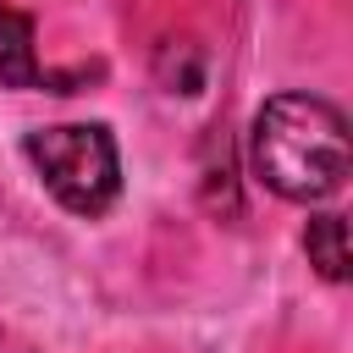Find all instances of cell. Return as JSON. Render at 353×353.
Segmentation results:
<instances>
[{"label":"cell","mask_w":353,"mask_h":353,"mask_svg":"<svg viewBox=\"0 0 353 353\" xmlns=\"http://www.w3.org/2000/svg\"><path fill=\"white\" fill-rule=\"evenodd\" d=\"M248 160L270 193L292 204H320L347 176V121L314 94H276L254 116Z\"/></svg>","instance_id":"obj_1"},{"label":"cell","mask_w":353,"mask_h":353,"mask_svg":"<svg viewBox=\"0 0 353 353\" xmlns=\"http://www.w3.org/2000/svg\"><path fill=\"white\" fill-rule=\"evenodd\" d=\"M28 160L44 176V188L55 193V204H66L72 215H105L116 188H121L116 138L99 121L33 127L28 132Z\"/></svg>","instance_id":"obj_2"},{"label":"cell","mask_w":353,"mask_h":353,"mask_svg":"<svg viewBox=\"0 0 353 353\" xmlns=\"http://www.w3.org/2000/svg\"><path fill=\"white\" fill-rule=\"evenodd\" d=\"M0 83L6 88H39L44 72L33 61V17L0 6Z\"/></svg>","instance_id":"obj_3"},{"label":"cell","mask_w":353,"mask_h":353,"mask_svg":"<svg viewBox=\"0 0 353 353\" xmlns=\"http://www.w3.org/2000/svg\"><path fill=\"white\" fill-rule=\"evenodd\" d=\"M303 248H309V265L325 281H342L347 276V221L342 215H314L303 226Z\"/></svg>","instance_id":"obj_4"}]
</instances>
